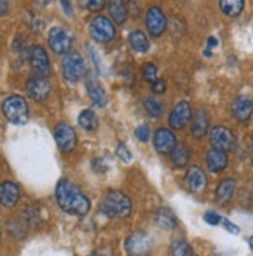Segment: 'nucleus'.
<instances>
[{
  "label": "nucleus",
  "mask_w": 253,
  "mask_h": 256,
  "mask_svg": "<svg viewBox=\"0 0 253 256\" xmlns=\"http://www.w3.org/2000/svg\"><path fill=\"white\" fill-rule=\"evenodd\" d=\"M191 118V108L186 101H180L170 115V126L172 129H184Z\"/></svg>",
  "instance_id": "nucleus-14"
},
{
  "label": "nucleus",
  "mask_w": 253,
  "mask_h": 256,
  "mask_svg": "<svg viewBox=\"0 0 253 256\" xmlns=\"http://www.w3.org/2000/svg\"><path fill=\"white\" fill-rule=\"evenodd\" d=\"M50 84L44 76H32L26 82V92L34 101H46L50 95Z\"/></svg>",
  "instance_id": "nucleus-12"
},
{
  "label": "nucleus",
  "mask_w": 253,
  "mask_h": 256,
  "mask_svg": "<svg viewBox=\"0 0 253 256\" xmlns=\"http://www.w3.org/2000/svg\"><path fill=\"white\" fill-rule=\"evenodd\" d=\"M20 199V190L16 184L12 182H4L0 185V204L4 206H14Z\"/></svg>",
  "instance_id": "nucleus-17"
},
{
  "label": "nucleus",
  "mask_w": 253,
  "mask_h": 256,
  "mask_svg": "<svg viewBox=\"0 0 253 256\" xmlns=\"http://www.w3.org/2000/svg\"><path fill=\"white\" fill-rule=\"evenodd\" d=\"M30 64H32V68L38 76L47 78L50 74V59H48L47 52L44 50L40 45H34V47L30 50Z\"/></svg>",
  "instance_id": "nucleus-8"
},
{
  "label": "nucleus",
  "mask_w": 253,
  "mask_h": 256,
  "mask_svg": "<svg viewBox=\"0 0 253 256\" xmlns=\"http://www.w3.org/2000/svg\"><path fill=\"white\" fill-rule=\"evenodd\" d=\"M78 123H80V126H81L84 130L92 132V130H95V129L98 128V118H96L95 112H92V110H88V109H87V110H82V112L80 114Z\"/></svg>",
  "instance_id": "nucleus-27"
},
{
  "label": "nucleus",
  "mask_w": 253,
  "mask_h": 256,
  "mask_svg": "<svg viewBox=\"0 0 253 256\" xmlns=\"http://www.w3.org/2000/svg\"><path fill=\"white\" fill-rule=\"evenodd\" d=\"M151 86H152V92L157 94V95L163 94V92L166 90V82L163 81V80H160V78H158L154 84H151Z\"/></svg>",
  "instance_id": "nucleus-35"
},
{
  "label": "nucleus",
  "mask_w": 253,
  "mask_h": 256,
  "mask_svg": "<svg viewBox=\"0 0 253 256\" xmlns=\"http://www.w3.org/2000/svg\"><path fill=\"white\" fill-rule=\"evenodd\" d=\"M232 114L238 122H248L253 115V101L248 96H238L232 104Z\"/></svg>",
  "instance_id": "nucleus-15"
},
{
  "label": "nucleus",
  "mask_w": 253,
  "mask_h": 256,
  "mask_svg": "<svg viewBox=\"0 0 253 256\" xmlns=\"http://www.w3.org/2000/svg\"><path fill=\"white\" fill-rule=\"evenodd\" d=\"M156 222L158 227H162L163 230H172L176 225H177V220H176V216L171 210L168 208H160L157 210L156 213Z\"/></svg>",
  "instance_id": "nucleus-23"
},
{
  "label": "nucleus",
  "mask_w": 253,
  "mask_h": 256,
  "mask_svg": "<svg viewBox=\"0 0 253 256\" xmlns=\"http://www.w3.org/2000/svg\"><path fill=\"white\" fill-rule=\"evenodd\" d=\"M227 163H228V157H227V152L220 149H212L208 150L206 154V166L212 172H220L227 168Z\"/></svg>",
  "instance_id": "nucleus-18"
},
{
  "label": "nucleus",
  "mask_w": 253,
  "mask_h": 256,
  "mask_svg": "<svg viewBox=\"0 0 253 256\" xmlns=\"http://www.w3.org/2000/svg\"><path fill=\"white\" fill-rule=\"evenodd\" d=\"M185 182L192 192H200L206 186V176L199 166H190L185 176Z\"/></svg>",
  "instance_id": "nucleus-16"
},
{
  "label": "nucleus",
  "mask_w": 253,
  "mask_h": 256,
  "mask_svg": "<svg viewBox=\"0 0 253 256\" xmlns=\"http://www.w3.org/2000/svg\"><path fill=\"white\" fill-rule=\"evenodd\" d=\"M142 72H143V78L150 84H154L158 80V76H157V67L154 64H151V62L144 64Z\"/></svg>",
  "instance_id": "nucleus-30"
},
{
  "label": "nucleus",
  "mask_w": 253,
  "mask_h": 256,
  "mask_svg": "<svg viewBox=\"0 0 253 256\" xmlns=\"http://www.w3.org/2000/svg\"><path fill=\"white\" fill-rule=\"evenodd\" d=\"M143 108L148 112V115H151L152 118H158L163 114V110H165V108H163V102L160 100H157V98H152V96L146 98L143 101Z\"/></svg>",
  "instance_id": "nucleus-28"
},
{
  "label": "nucleus",
  "mask_w": 253,
  "mask_h": 256,
  "mask_svg": "<svg viewBox=\"0 0 253 256\" xmlns=\"http://www.w3.org/2000/svg\"><path fill=\"white\" fill-rule=\"evenodd\" d=\"M190 157H191V152H190V149L185 144H177L172 149V152H171L172 163L178 168H182V166H185V164H188Z\"/></svg>",
  "instance_id": "nucleus-26"
},
{
  "label": "nucleus",
  "mask_w": 253,
  "mask_h": 256,
  "mask_svg": "<svg viewBox=\"0 0 253 256\" xmlns=\"http://www.w3.org/2000/svg\"><path fill=\"white\" fill-rule=\"evenodd\" d=\"M48 45L56 54H67L72 48V36L62 28H52Z\"/></svg>",
  "instance_id": "nucleus-9"
},
{
  "label": "nucleus",
  "mask_w": 253,
  "mask_h": 256,
  "mask_svg": "<svg viewBox=\"0 0 253 256\" xmlns=\"http://www.w3.org/2000/svg\"><path fill=\"white\" fill-rule=\"evenodd\" d=\"M146 28H148V32H150V34L154 38H158L165 33L166 18H165V14L162 12L160 8L152 6V8L148 10V12H146Z\"/></svg>",
  "instance_id": "nucleus-10"
},
{
  "label": "nucleus",
  "mask_w": 253,
  "mask_h": 256,
  "mask_svg": "<svg viewBox=\"0 0 253 256\" xmlns=\"http://www.w3.org/2000/svg\"><path fill=\"white\" fill-rule=\"evenodd\" d=\"M54 140L62 152H72L76 146V134L72 126L62 123L59 124L54 130Z\"/></svg>",
  "instance_id": "nucleus-11"
},
{
  "label": "nucleus",
  "mask_w": 253,
  "mask_h": 256,
  "mask_svg": "<svg viewBox=\"0 0 253 256\" xmlns=\"http://www.w3.org/2000/svg\"><path fill=\"white\" fill-rule=\"evenodd\" d=\"M171 253H172V256H194V253H192V248L190 247L188 242H185L184 239L172 240Z\"/></svg>",
  "instance_id": "nucleus-29"
},
{
  "label": "nucleus",
  "mask_w": 253,
  "mask_h": 256,
  "mask_svg": "<svg viewBox=\"0 0 253 256\" xmlns=\"http://www.w3.org/2000/svg\"><path fill=\"white\" fill-rule=\"evenodd\" d=\"M220 224H222V225H224V227L227 228V232H230V233H233V234H238V233H240V228H238V227H236V225H234V224H232L230 220L224 219V220H222Z\"/></svg>",
  "instance_id": "nucleus-36"
},
{
  "label": "nucleus",
  "mask_w": 253,
  "mask_h": 256,
  "mask_svg": "<svg viewBox=\"0 0 253 256\" xmlns=\"http://www.w3.org/2000/svg\"><path fill=\"white\" fill-rule=\"evenodd\" d=\"M124 247L130 256H148L152 250V239L144 232H136L128 236Z\"/></svg>",
  "instance_id": "nucleus-4"
},
{
  "label": "nucleus",
  "mask_w": 253,
  "mask_h": 256,
  "mask_svg": "<svg viewBox=\"0 0 253 256\" xmlns=\"http://www.w3.org/2000/svg\"><path fill=\"white\" fill-rule=\"evenodd\" d=\"M61 2H62L64 11L68 14V16H72V6H70V2H68V0H61Z\"/></svg>",
  "instance_id": "nucleus-38"
},
{
  "label": "nucleus",
  "mask_w": 253,
  "mask_h": 256,
  "mask_svg": "<svg viewBox=\"0 0 253 256\" xmlns=\"http://www.w3.org/2000/svg\"><path fill=\"white\" fill-rule=\"evenodd\" d=\"M205 222L206 224H210V225H219L220 222H222V218L218 214V213H214V212H208V213H205Z\"/></svg>",
  "instance_id": "nucleus-34"
},
{
  "label": "nucleus",
  "mask_w": 253,
  "mask_h": 256,
  "mask_svg": "<svg viewBox=\"0 0 253 256\" xmlns=\"http://www.w3.org/2000/svg\"><path fill=\"white\" fill-rule=\"evenodd\" d=\"M216 45H218V40L214 39V38H210V39H208V47H216Z\"/></svg>",
  "instance_id": "nucleus-39"
},
{
  "label": "nucleus",
  "mask_w": 253,
  "mask_h": 256,
  "mask_svg": "<svg viewBox=\"0 0 253 256\" xmlns=\"http://www.w3.org/2000/svg\"><path fill=\"white\" fill-rule=\"evenodd\" d=\"M250 246H252V248H253V238L250 239Z\"/></svg>",
  "instance_id": "nucleus-40"
},
{
  "label": "nucleus",
  "mask_w": 253,
  "mask_h": 256,
  "mask_svg": "<svg viewBox=\"0 0 253 256\" xmlns=\"http://www.w3.org/2000/svg\"><path fill=\"white\" fill-rule=\"evenodd\" d=\"M208 130V114L200 109L192 116V123H191V134L194 138H202Z\"/></svg>",
  "instance_id": "nucleus-21"
},
{
  "label": "nucleus",
  "mask_w": 253,
  "mask_h": 256,
  "mask_svg": "<svg viewBox=\"0 0 253 256\" xmlns=\"http://www.w3.org/2000/svg\"><path fill=\"white\" fill-rule=\"evenodd\" d=\"M234 190H236V182H234L233 178L222 180V182L218 185V190H216V200H218V204H220V205L228 204L232 200V198H233Z\"/></svg>",
  "instance_id": "nucleus-20"
},
{
  "label": "nucleus",
  "mask_w": 253,
  "mask_h": 256,
  "mask_svg": "<svg viewBox=\"0 0 253 256\" xmlns=\"http://www.w3.org/2000/svg\"><path fill=\"white\" fill-rule=\"evenodd\" d=\"M176 146H177V142H176V135L172 134V130L166 129V128H160L156 132L154 148L160 154H171Z\"/></svg>",
  "instance_id": "nucleus-13"
},
{
  "label": "nucleus",
  "mask_w": 253,
  "mask_h": 256,
  "mask_svg": "<svg viewBox=\"0 0 253 256\" xmlns=\"http://www.w3.org/2000/svg\"><path fill=\"white\" fill-rule=\"evenodd\" d=\"M210 142L214 149H220V150H224V152H228V150H232L236 146L234 135L226 126L213 128L210 132Z\"/></svg>",
  "instance_id": "nucleus-7"
},
{
  "label": "nucleus",
  "mask_w": 253,
  "mask_h": 256,
  "mask_svg": "<svg viewBox=\"0 0 253 256\" xmlns=\"http://www.w3.org/2000/svg\"><path fill=\"white\" fill-rule=\"evenodd\" d=\"M2 109L6 120L12 124H25L28 122V104L25 98L19 95H12L6 98Z\"/></svg>",
  "instance_id": "nucleus-3"
},
{
  "label": "nucleus",
  "mask_w": 253,
  "mask_h": 256,
  "mask_svg": "<svg viewBox=\"0 0 253 256\" xmlns=\"http://www.w3.org/2000/svg\"><path fill=\"white\" fill-rule=\"evenodd\" d=\"M8 12V0H0V18Z\"/></svg>",
  "instance_id": "nucleus-37"
},
{
  "label": "nucleus",
  "mask_w": 253,
  "mask_h": 256,
  "mask_svg": "<svg viewBox=\"0 0 253 256\" xmlns=\"http://www.w3.org/2000/svg\"><path fill=\"white\" fill-rule=\"evenodd\" d=\"M116 156L120 157L122 160H124V162H130V158H132V156H130V152H129V149H128L123 143L118 144V148H116Z\"/></svg>",
  "instance_id": "nucleus-33"
},
{
  "label": "nucleus",
  "mask_w": 253,
  "mask_h": 256,
  "mask_svg": "<svg viewBox=\"0 0 253 256\" xmlns=\"http://www.w3.org/2000/svg\"><path fill=\"white\" fill-rule=\"evenodd\" d=\"M136 135H137V138H138L140 142L146 143L148 140H150V137H151V129L148 128L146 124H143V126H140V128L136 130Z\"/></svg>",
  "instance_id": "nucleus-32"
},
{
  "label": "nucleus",
  "mask_w": 253,
  "mask_h": 256,
  "mask_svg": "<svg viewBox=\"0 0 253 256\" xmlns=\"http://www.w3.org/2000/svg\"><path fill=\"white\" fill-rule=\"evenodd\" d=\"M101 212L109 218H126L132 212V202L122 191H109L104 196Z\"/></svg>",
  "instance_id": "nucleus-2"
},
{
  "label": "nucleus",
  "mask_w": 253,
  "mask_h": 256,
  "mask_svg": "<svg viewBox=\"0 0 253 256\" xmlns=\"http://www.w3.org/2000/svg\"><path fill=\"white\" fill-rule=\"evenodd\" d=\"M62 73L67 81L70 82H76L80 81L84 73H86V66H84V59L81 58L80 53L76 52H68L62 61Z\"/></svg>",
  "instance_id": "nucleus-5"
},
{
  "label": "nucleus",
  "mask_w": 253,
  "mask_h": 256,
  "mask_svg": "<svg viewBox=\"0 0 253 256\" xmlns=\"http://www.w3.org/2000/svg\"><path fill=\"white\" fill-rule=\"evenodd\" d=\"M220 11L228 18H236L244 8V0H219Z\"/></svg>",
  "instance_id": "nucleus-25"
},
{
  "label": "nucleus",
  "mask_w": 253,
  "mask_h": 256,
  "mask_svg": "<svg viewBox=\"0 0 253 256\" xmlns=\"http://www.w3.org/2000/svg\"><path fill=\"white\" fill-rule=\"evenodd\" d=\"M88 32L94 40L96 42H110L115 38V26L110 19L104 16H96L92 19L90 25H88Z\"/></svg>",
  "instance_id": "nucleus-6"
},
{
  "label": "nucleus",
  "mask_w": 253,
  "mask_h": 256,
  "mask_svg": "<svg viewBox=\"0 0 253 256\" xmlns=\"http://www.w3.org/2000/svg\"><path fill=\"white\" fill-rule=\"evenodd\" d=\"M56 200L62 212L73 216H84L90 210V202L72 182L62 178L56 186Z\"/></svg>",
  "instance_id": "nucleus-1"
},
{
  "label": "nucleus",
  "mask_w": 253,
  "mask_h": 256,
  "mask_svg": "<svg viewBox=\"0 0 253 256\" xmlns=\"http://www.w3.org/2000/svg\"><path fill=\"white\" fill-rule=\"evenodd\" d=\"M87 90H88V95H90L92 101L96 104V106H100V108L106 106L108 95H106V92H104V87L94 76L87 78Z\"/></svg>",
  "instance_id": "nucleus-19"
},
{
  "label": "nucleus",
  "mask_w": 253,
  "mask_h": 256,
  "mask_svg": "<svg viewBox=\"0 0 253 256\" xmlns=\"http://www.w3.org/2000/svg\"><path fill=\"white\" fill-rule=\"evenodd\" d=\"M129 45L132 47V50H136L137 53H144L150 50V40H148L146 34L136 30L129 34Z\"/></svg>",
  "instance_id": "nucleus-24"
},
{
  "label": "nucleus",
  "mask_w": 253,
  "mask_h": 256,
  "mask_svg": "<svg viewBox=\"0 0 253 256\" xmlns=\"http://www.w3.org/2000/svg\"><path fill=\"white\" fill-rule=\"evenodd\" d=\"M80 4L82 5V8L88 10V11H101L106 5L104 0H80Z\"/></svg>",
  "instance_id": "nucleus-31"
},
{
  "label": "nucleus",
  "mask_w": 253,
  "mask_h": 256,
  "mask_svg": "<svg viewBox=\"0 0 253 256\" xmlns=\"http://www.w3.org/2000/svg\"><path fill=\"white\" fill-rule=\"evenodd\" d=\"M109 14L114 22L123 24L128 18V6L124 0H109Z\"/></svg>",
  "instance_id": "nucleus-22"
}]
</instances>
